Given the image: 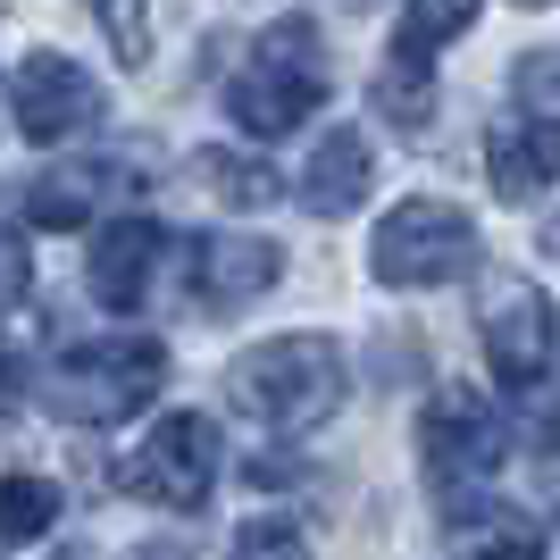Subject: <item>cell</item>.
<instances>
[{
  "label": "cell",
  "instance_id": "obj_1",
  "mask_svg": "<svg viewBox=\"0 0 560 560\" xmlns=\"http://www.w3.org/2000/svg\"><path fill=\"white\" fill-rule=\"evenodd\" d=\"M226 401L268 435H310L343 410V343L335 335H277L226 369Z\"/></svg>",
  "mask_w": 560,
  "mask_h": 560
},
{
  "label": "cell",
  "instance_id": "obj_2",
  "mask_svg": "<svg viewBox=\"0 0 560 560\" xmlns=\"http://www.w3.org/2000/svg\"><path fill=\"white\" fill-rule=\"evenodd\" d=\"M160 385H167L160 335H101V343L59 351V369L43 376V401L68 427H126L135 410H151Z\"/></svg>",
  "mask_w": 560,
  "mask_h": 560
},
{
  "label": "cell",
  "instance_id": "obj_3",
  "mask_svg": "<svg viewBox=\"0 0 560 560\" xmlns=\"http://www.w3.org/2000/svg\"><path fill=\"white\" fill-rule=\"evenodd\" d=\"M327 101V50H318V18H284L252 43V59L226 75V117L243 135H293L310 109Z\"/></svg>",
  "mask_w": 560,
  "mask_h": 560
},
{
  "label": "cell",
  "instance_id": "obj_4",
  "mask_svg": "<svg viewBox=\"0 0 560 560\" xmlns=\"http://www.w3.org/2000/svg\"><path fill=\"white\" fill-rule=\"evenodd\" d=\"M477 335H486L493 376H502L527 410L544 401V385L560 394V310L544 302L527 277H493L486 284V302H477Z\"/></svg>",
  "mask_w": 560,
  "mask_h": 560
},
{
  "label": "cell",
  "instance_id": "obj_5",
  "mask_svg": "<svg viewBox=\"0 0 560 560\" xmlns=\"http://www.w3.org/2000/svg\"><path fill=\"white\" fill-rule=\"evenodd\" d=\"M369 268H376V284H452V277H468L477 268V226H468V210H452V201H401L385 226H376V243H369Z\"/></svg>",
  "mask_w": 560,
  "mask_h": 560
},
{
  "label": "cell",
  "instance_id": "obj_6",
  "mask_svg": "<svg viewBox=\"0 0 560 560\" xmlns=\"http://www.w3.org/2000/svg\"><path fill=\"white\" fill-rule=\"evenodd\" d=\"M419 460H427V486L452 493V511H468V493L502 468V419L486 410V394L444 385V394L427 401V419H419Z\"/></svg>",
  "mask_w": 560,
  "mask_h": 560
},
{
  "label": "cell",
  "instance_id": "obj_7",
  "mask_svg": "<svg viewBox=\"0 0 560 560\" xmlns=\"http://www.w3.org/2000/svg\"><path fill=\"white\" fill-rule=\"evenodd\" d=\"M117 486L142 493V502H160V511H201V502L218 493V427L192 419V410L160 419L135 444V460L117 468Z\"/></svg>",
  "mask_w": 560,
  "mask_h": 560
},
{
  "label": "cell",
  "instance_id": "obj_8",
  "mask_svg": "<svg viewBox=\"0 0 560 560\" xmlns=\"http://www.w3.org/2000/svg\"><path fill=\"white\" fill-rule=\"evenodd\" d=\"M9 109H18L25 142H68V135H84V126L101 117V84L75 68V59H59V50H34V59L18 68Z\"/></svg>",
  "mask_w": 560,
  "mask_h": 560
},
{
  "label": "cell",
  "instance_id": "obj_9",
  "mask_svg": "<svg viewBox=\"0 0 560 560\" xmlns=\"http://www.w3.org/2000/svg\"><path fill=\"white\" fill-rule=\"evenodd\" d=\"M486 176L502 201H536L560 176V117L544 109H502L486 126Z\"/></svg>",
  "mask_w": 560,
  "mask_h": 560
},
{
  "label": "cell",
  "instance_id": "obj_10",
  "mask_svg": "<svg viewBox=\"0 0 560 560\" xmlns=\"http://www.w3.org/2000/svg\"><path fill=\"white\" fill-rule=\"evenodd\" d=\"M277 277H284V252L259 243V234H210V243H192V293H201V310H218V318L259 302Z\"/></svg>",
  "mask_w": 560,
  "mask_h": 560
},
{
  "label": "cell",
  "instance_id": "obj_11",
  "mask_svg": "<svg viewBox=\"0 0 560 560\" xmlns=\"http://www.w3.org/2000/svg\"><path fill=\"white\" fill-rule=\"evenodd\" d=\"M160 243L167 234L151 218H117V226L93 234V252H84V284H93L101 310H135L151 293V268H160Z\"/></svg>",
  "mask_w": 560,
  "mask_h": 560
},
{
  "label": "cell",
  "instance_id": "obj_12",
  "mask_svg": "<svg viewBox=\"0 0 560 560\" xmlns=\"http://www.w3.org/2000/svg\"><path fill=\"white\" fill-rule=\"evenodd\" d=\"M369 176H376V151L360 126H335L318 151H310L302 185H293V201H302L310 218H351L360 201H369Z\"/></svg>",
  "mask_w": 560,
  "mask_h": 560
},
{
  "label": "cell",
  "instance_id": "obj_13",
  "mask_svg": "<svg viewBox=\"0 0 560 560\" xmlns=\"http://www.w3.org/2000/svg\"><path fill=\"white\" fill-rule=\"evenodd\" d=\"M117 167H50V176H34L25 185V226H84V218L101 210V192H109Z\"/></svg>",
  "mask_w": 560,
  "mask_h": 560
},
{
  "label": "cell",
  "instance_id": "obj_14",
  "mask_svg": "<svg viewBox=\"0 0 560 560\" xmlns=\"http://www.w3.org/2000/svg\"><path fill=\"white\" fill-rule=\"evenodd\" d=\"M369 101H376V117H385V126L427 135V126H435V75H427V59H419V50L385 59V68H376V84H369Z\"/></svg>",
  "mask_w": 560,
  "mask_h": 560
},
{
  "label": "cell",
  "instance_id": "obj_15",
  "mask_svg": "<svg viewBox=\"0 0 560 560\" xmlns=\"http://www.w3.org/2000/svg\"><path fill=\"white\" fill-rule=\"evenodd\" d=\"M192 176H201V192H218L226 210H268V201H284V176L268 160H243V151H201Z\"/></svg>",
  "mask_w": 560,
  "mask_h": 560
},
{
  "label": "cell",
  "instance_id": "obj_16",
  "mask_svg": "<svg viewBox=\"0 0 560 560\" xmlns=\"http://www.w3.org/2000/svg\"><path fill=\"white\" fill-rule=\"evenodd\" d=\"M59 518V493L43 477H0V544H43Z\"/></svg>",
  "mask_w": 560,
  "mask_h": 560
},
{
  "label": "cell",
  "instance_id": "obj_17",
  "mask_svg": "<svg viewBox=\"0 0 560 560\" xmlns=\"http://www.w3.org/2000/svg\"><path fill=\"white\" fill-rule=\"evenodd\" d=\"M477 560H544V518L511 511V502H486V527H477Z\"/></svg>",
  "mask_w": 560,
  "mask_h": 560
},
{
  "label": "cell",
  "instance_id": "obj_18",
  "mask_svg": "<svg viewBox=\"0 0 560 560\" xmlns=\"http://www.w3.org/2000/svg\"><path fill=\"white\" fill-rule=\"evenodd\" d=\"M477 9L486 0H410V18H401V50H435V43H452V34H468L477 25Z\"/></svg>",
  "mask_w": 560,
  "mask_h": 560
},
{
  "label": "cell",
  "instance_id": "obj_19",
  "mask_svg": "<svg viewBox=\"0 0 560 560\" xmlns=\"http://www.w3.org/2000/svg\"><path fill=\"white\" fill-rule=\"evenodd\" d=\"M226 560H310V536L293 527V518H243Z\"/></svg>",
  "mask_w": 560,
  "mask_h": 560
},
{
  "label": "cell",
  "instance_id": "obj_20",
  "mask_svg": "<svg viewBox=\"0 0 560 560\" xmlns=\"http://www.w3.org/2000/svg\"><path fill=\"white\" fill-rule=\"evenodd\" d=\"M101 25H109V43L126 68L151 59V0H101Z\"/></svg>",
  "mask_w": 560,
  "mask_h": 560
},
{
  "label": "cell",
  "instance_id": "obj_21",
  "mask_svg": "<svg viewBox=\"0 0 560 560\" xmlns=\"http://www.w3.org/2000/svg\"><path fill=\"white\" fill-rule=\"evenodd\" d=\"M18 293H25V243H18V234H0V310L18 302Z\"/></svg>",
  "mask_w": 560,
  "mask_h": 560
},
{
  "label": "cell",
  "instance_id": "obj_22",
  "mask_svg": "<svg viewBox=\"0 0 560 560\" xmlns=\"http://www.w3.org/2000/svg\"><path fill=\"white\" fill-rule=\"evenodd\" d=\"M18 394H25V369H18V343H0V419L18 410Z\"/></svg>",
  "mask_w": 560,
  "mask_h": 560
},
{
  "label": "cell",
  "instance_id": "obj_23",
  "mask_svg": "<svg viewBox=\"0 0 560 560\" xmlns=\"http://www.w3.org/2000/svg\"><path fill=\"white\" fill-rule=\"evenodd\" d=\"M126 560H192V552H185V544H135Z\"/></svg>",
  "mask_w": 560,
  "mask_h": 560
},
{
  "label": "cell",
  "instance_id": "obj_24",
  "mask_svg": "<svg viewBox=\"0 0 560 560\" xmlns=\"http://www.w3.org/2000/svg\"><path fill=\"white\" fill-rule=\"evenodd\" d=\"M0 109H9V84H0ZM0 135H9V117H0Z\"/></svg>",
  "mask_w": 560,
  "mask_h": 560
},
{
  "label": "cell",
  "instance_id": "obj_25",
  "mask_svg": "<svg viewBox=\"0 0 560 560\" xmlns=\"http://www.w3.org/2000/svg\"><path fill=\"white\" fill-rule=\"evenodd\" d=\"M59 560H84V544H68V552H59Z\"/></svg>",
  "mask_w": 560,
  "mask_h": 560
},
{
  "label": "cell",
  "instance_id": "obj_26",
  "mask_svg": "<svg viewBox=\"0 0 560 560\" xmlns=\"http://www.w3.org/2000/svg\"><path fill=\"white\" fill-rule=\"evenodd\" d=\"M518 9H544V0H518Z\"/></svg>",
  "mask_w": 560,
  "mask_h": 560
},
{
  "label": "cell",
  "instance_id": "obj_27",
  "mask_svg": "<svg viewBox=\"0 0 560 560\" xmlns=\"http://www.w3.org/2000/svg\"><path fill=\"white\" fill-rule=\"evenodd\" d=\"M351 9H369V0H351Z\"/></svg>",
  "mask_w": 560,
  "mask_h": 560
}]
</instances>
